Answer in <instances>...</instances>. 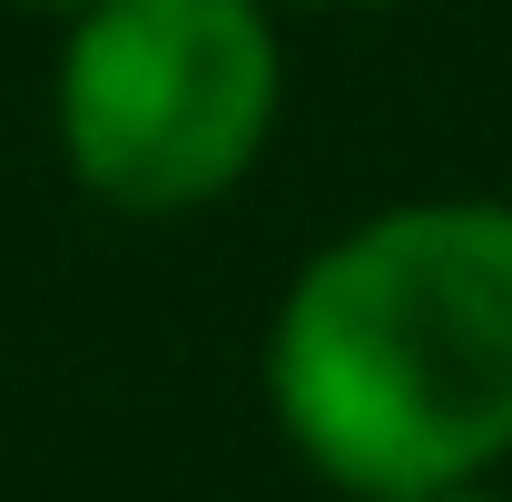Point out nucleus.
<instances>
[{"label":"nucleus","instance_id":"nucleus-1","mask_svg":"<svg viewBox=\"0 0 512 502\" xmlns=\"http://www.w3.org/2000/svg\"><path fill=\"white\" fill-rule=\"evenodd\" d=\"M266 404L355 502L493 473L512 453V207L414 197L345 227L276 306Z\"/></svg>","mask_w":512,"mask_h":502},{"label":"nucleus","instance_id":"nucleus-2","mask_svg":"<svg viewBox=\"0 0 512 502\" xmlns=\"http://www.w3.org/2000/svg\"><path fill=\"white\" fill-rule=\"evenodd\" d=\"M266 0H89L60 60V148L128 217H188L256 168L276 128Z\"/></svg>","mask_w":512,"mask_h":502},{"label":"nucleus","instance_id":"nucleus-3","mask_svg":"<svg viewBox=\"0 0 512 502\" xmlns=\"http://www.w3.org/2000/svg\"><path fill=\"white\" fill-rule=\"evenodd\" d=\"M404 502H493V493H473V483H444V493H404Z\"/></svg>","mask_w":512,"mask_h":502},{"label":"nucleus","instance_id":"nucleus-4","mask_svg":"<svg viewBox=\"0 0 512 502\" xmlns=\"http://www.w3.org/2000/svg\"><path fill=\"white\" fill-rule=\"evenodd\" d=\"M40 10H89V0H40Z\"/></svg>","mask_w":512,"mask_h":502},{"label":"nucleus","instance_id":"nucleus-5","mask_svg":"<svg viewBox=\"0 0 512 502\" xmlns=\"http://www.w3.org/2000/svg\"><path fill=\"white\" fill-rule=\"evenodd\" d=\"M335 10H345V0H335Z\"/></svg>","mask_w":512,"mask_h":502}]
</instances>
